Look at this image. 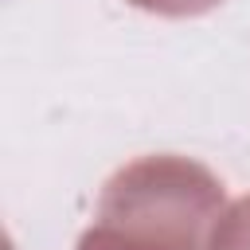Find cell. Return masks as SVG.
I'll use <instances>...</instances> for the list:
<instances>
[{"label":"cell","instance_id":"1","mask_svg":"<svg viewBox=\"0 0 250 250\" xmlns=\"http://www.w3.org/2000/svg\"><path fill=\"white\" fill-rule=\"evenodd\" d=\"M219 207H223V188L211 172H203L191 160L148 156L121 168L105 184L98 219L199 246Z\"/></svg>","mask_w":250,"mask_h":250},{"label":"cell","instance_id":"2","mask_svg":"<svg viewBox=\"0 0 250 250\" xmlns=\"http://www.w3.org/2000/svg\"><path fill=\"white\" fill-rule=\"evenodd\" d=\"M78 250H199L191 242L180 238H164V234H148V230H129V227H113V223H98L82 234Z\"/></svg>","mask_w":250,"mask_h":250},{"label":"cell","instance_id":"3","mask_svg":"<svg viewBox=\"0 0 250 250\" xmlns=\"http://www.w3.org/2000/svg\"><path fill=\"white\" fill-rule=\"evenodd\" d=\"M207 250H250V199L234 203L211 230Z\"/></svg>","mask_w":250,"mask_h":250},{"label":"cell","instance_id":"4","mask_svg":"<svg viewBox=\"0 0 250 250\" xmlns=\"http://www.w3.org/2000/svg\"><path fill=\"white\" fill-rule=\"evenodd\" d=\"M133 4L148 12H164V16H191V12H207L219 0H133Z\"/></svg>","mask_w":250,"mask_h":250}]
</instances>
